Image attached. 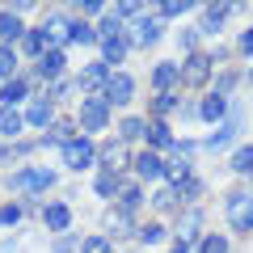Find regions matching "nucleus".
<instances>
[{"instance_id":"obj_51","label":"nucleus","mask_w":253,"mask_h":253,"mask_svg":"<svg viewBox=\"0 0 253 253\" xmlns=\"http://www.w3.org/2000/svg\"><path fill=\"white\" fill-rule=\"evenodd\" d=\"M249 81H253V72H249Z\"/></svg>"},{"instance_id":"obj_4","label":"nucleus","mask_w":253,"mask_h":253,"mask_svg":"<svg viewBox=\"0 0 253 253\" xmlns=\"http://www.w3.org/2000/svg\"><path fill=\"white\" fill-rule=\"evenodd\" d=\"M59 152H63V165H68V169H72V173L89 169V165L97 161V144H93L89 135H76V139H68V144H63Z\"/></svg>"},{"instance_id":"obj_28","label":"nucleus","mask_w":253,"mask_h":253,"mask_svg":"<svg viewBox=\"0 0 253 253\" xmlns=\"http://www.w3.org/2000/svg\"><path fill=\"white\" fill-rule=\"evenodd\" d=\"M118 34H126L123 17H118L114 9H106V13H101V21H97V38H101V42H106V38H118Z\"/></svg>"},{"instance_id":"obj_13","label":"nucleus","mask_w":253,"mask_h":253,"mask_svg":"<svg viewBox=\"0 0 253 253\" xmlns=\"http://www.w3.org/2000/svg\"><path fill=\"white\" fill-rule=\"evenodd\" d=\"M97 161H101V173H114V177H118V173L126 169V144H123V139L106 144V148L97 152Z\"/></svg>"},{"instance_id":"obj_6","label":"nucleus","mask_w":253,"mask_h":253,"mask_svg":"<svg viewBox=\"0 0 253 253\" xmlns=\"http://www.w3.org/2000/svg\"><path fill=\"white\" fill-rule=\"evenodd\" d=\"M241 118H245V110H241V106H228V114H224V123H219V131H215V135H207V144H203V148H207V152H219V148H228L236 135H241Z\"/></svg>"},{"instance_id":"obj_39","label":"nucleus","mask_w":253,"mask_h":253,"mask_svg":"<svg viewBox=\"0 0 253 253\" xmlns=\"http://www.w3.org/2000/svg\"><path fill=\"white\" fill-rule=\"evenodd\" d=\"M199 253H228V236H219V232H207L199 241Z\"/></svg>"},{"instance_id":"obj_19","label":"nucleus","mask_w":253,"mask_h":253,"mask_svg":"<svg viewBox=\"0 0 253 253\" xmlns=\"http://www.w3.org/2000/svg\"><path fill=\"white\" fill-rule=\"evenodd\" d=\"M26 97H30V84H26V81H17V76L0 84V110H13L17 101H26Z\"/></svg>"},{"instance_id":"obj_7","label":"nucleus","mask_w":253,"mask_h":253,"mask_svg":"<svg viewBox=\"0 0 253 253\" xmlns=\"http://www.w3.org/2000/svg\"><path fill=\"white\" fill-rule=\"evenodd\" d=\"M161 34H165V21L156 17V13H148V9H144L135 21H131V34H126V38H131V46H152Z\"/></svg>"},{"instance_id":"obj_15","label":"nucleus","mask_w":253,"mask_h":253,"mask_svg":"<svg viewBox=\"0 0 253 253\" xmlns=\"http://www.w3.org/2000/svg\"><path fill=\"white\" fill-rule=\"evenodd\" d=\"M135 177H139V181L165 177V156H161V152H139V156H135Z\"/></svg>"},{"instance_id":"obj_50","label":"nucleus","mask_w":253,"mask_h":253,"mask_svg":"<svg viewBox=\"0 0 253 253\" xmlns=\"http://www.w3.org/2000/svg\"><path fill=\"white\" fill-rule=\"evenodd\" d=\"M9 156H13V152H9V148H4V144H0V161H9Z\"/></svg>"},{"instance_id":"obj_30","label":"nucleus","mask_w":253,"mask_h":253,"mask_svg":"<svg viewBox=\"0 0 253 253\" xmlns=\"http://www.w3.org/2000/svg\"><path fill=\"white\" fill-rule=\"evenodd\" d=\"M177 203H190V207H194V203H199V194H203V177H194V173H190L186 181H177Z\"/></svg>"},{"instance_id":"obj_41","label":"nucleus","mask_w":253,"mask_h":253,"mask_svg":"<svg viewBox=\"0 0 253 253\" xmlns=\"http://www.w3.org/2000/svg\"><path fill=\"white\" fill-rule=\"evenodd\" d=\"M106 228H110V236H123V232H131V215H126V211H114V215L106 219Z\"/></svg>"},{"instance_id":"obj_52","label":"nucleus","mask_w":253,"mask_h":253,"mask_svg":"<svg viewBox=\"0 0 253 253\" xmlns=\"http://www.w3.org/2000/svg\"><path fill=\"white\" fill-rule=\"evenodd\" d=\"M249 194H253V190H249Z\"/></svg>"},{"instance_id":"obj_27","label":"nucleus","mask_w":253,"mask_h":253,"mask_svg":"<svg viewBox=\"0 0 253 253\" xmlns=\"http://www.w3.org/2000/svg\"><path fill=\"white\" fill-rule=\"evenodd\" d=\"M199 114L207 118V123H224V114H228V97L207 93V97H203V106H199Z\"/></svg>"},{"instance_id":"obj_46","label":"nucleus","mask_w":253,"mask_h":253,"mask_svg":"<svg viewBox=\"0 0 253 253\" xmlns=\"http://www.w3.org/2000/svg\"><path fill=\"white\" fill-rule=\"evenodd\" d=\"M232 84H236V72H224V76L215 81V89H211V93H219V97H228V89H232Z\"/></svg>"},{"instance_id":"obj_42","label":"nucleus","mask_w":253,"mask_h":253,"mask_svg":"<svg viewBox=\"0 0 253 253\" xmlns=\"http://www.w3.org/2000/svg\"><path fill=\"white\" fill-rule=\"evenodd\" d=\"M81 253H114V249H110V236H84Z\"/></svg>"},{"instance_id":"obj_18","label":"nucleus","mask_w":253,"mask_h":253,"mask_svg":"<svg viewBox=\"0 0 253 253\" xmlns=\"http://www.w3.org/2000/svg\"><path fill=\"white\" fill-rule=\"evenodd\" d=\"M173 84H177V63L173 59H161L152 68V89L156 93H173Z\"/></svg>"},{"instance_id":"obj_16","label":"nucleus","mask_w":253,"mask_h":253,"mask_svg":"<svg viewBox=\"0 0 253 253\" xmlns=\"http://www.w3.org/2000/svg\"><path fill=\"white\" fill-rule=\"evenodd\" d=\"M232 4H207V9H203V26H199V34H219V30H224V21L232 17Z\"/></svg>"},{"instance_id":"obj_2","label":"nucleus","mask_w":253,"mask_h":253,"mask_svg":"<svg viewBox=\"0 0 253 253\" xmlns=\"http://www.w3.org/2000/svg\"><path fill=\"white\" fill-rule=\"evenodd\" d=\"M211 55L207 51H190L186 59H181V68H177V81L186 84V89H203V84L211 81Z\"/></svg>"},{"instance_id":"obj_38","label":"nucleus","mask_w":253,"mask_h":253,"mask_svg":"<svg viewBox=\"0 0 253 253\" xmlns=\"http://www.w3.org/2000/svg\"><path fill=\"white\" fill-rule=\"evenodd\" d=\"M152 207L156 211H177V190H173V186L156 190V194H152Z\"/></svg>"},{"instance_id":"obj_34","label":"nucleus","mask_w":253,"mask_h":253,"mask_svg":"<svg viewBox=\"0 0 253 253\" xmlns=\"http://www.w3.org/2000/svg\"><path fill=\"white\" fill-rule=\"evenodd\" d=\"M228 169L232 173H253V144H241L232 152V161H228Z\"/></svg>"},{"instance_id":"obj_29","label":"nucleus","mask_w":253,"mask_h":253,"mask_svg":"<svg viewBox=\"0 0 253 253\" xmlns=\"http://www.w3.org/2000/svg\"><path fill=\"white\" fill-rule=\"evenodd\" d=\"M68 42L89 46V42H97V30H93L89 21H68Z\"/></svg>"},{"instance_id":"obj_40","label":"nucleus","mask_w":253,"mask_h":253,"mask_svg":"<svg viewBox=\"0 0 253 253\" xmlns=\"http://www.w3.org/2000/svg\"><path fill=\"white\" fill-rule=\"evenodd\" d=\"M135 236L144 245H161L165 241V224H144V228H135Z\"/></svg>"},{"instance_id":"obj_43","label":"nucleus","mask_w":253,"mask_h":253,"mask_svg":"<svg viewBox=\"0 0 253 253\" xmlns=\"http://www.w3.org/2000/svg\"><path fill=\"white\" fill-rule=\"evenodd\" d=\"M21 219V207L17 203H4V207H0V228H13Z\"/></svg>"},{"instance_id":"obj_11","label":"nucleus","mask_w":253,"mask_h":253,"mask_svg":"<svg viewBox=\"0 0 253 253\" xmlns=\"http://www.w3.org/2000/svg\"><path fill=\"white\" fill-rule=\"evenodd\" d=\"M203 241V207H186L177 215V245Z\"/></svg>"},{"instance_id":"obj_23","label":"nucleus","mask_w":253,"mask_h":253,"mask_svg":"<svg viewBox=\"0 0 253 253\" xmlns=\"http://www.w3.org/2000/svg\"><path fill=\"white\" fill-rule=\"evenodd\" d=\"M126 51H131V38L126 34H118V38H106V42H101V63H123L126 59Z\"/></svg>"},{"instance_id":"obj_31","label":"nucleus","mask_w":253,"mask_h":253,"mask_svg":"<svg viewBox=\"0 0 253 253\" xmlns=\"http://www.w3.org/2000/svg\"><path fill=\"white\" fill-rule=\"evenodd\" d=\"M21 126H26V118H21L17 110H0V135H4V139H17Z\"/></svg>"},{"instance_id":"obj_9","label":"nucleus","mask_w":253,"mask_h":253,"mask_svg":"<svg viewBox=\"0 0 253 253\" xmlns=\"http://www.w3.org/2000/svg\"><path fill=\"white\" fill-rule=\"evenodd\" d=\"M190 156H194V144H186V139H173V148H169V161H165V177L177 186V181H186L190 177Z\"/></svg>"},{"instance_id":"obj_14","label":"nucleus","mask_w":253,"mask_h":253,"mask_svg":"<svg viewBox=\"0 0 253 253\" xmlns=\"http://www.w3.org/2000/svg\"><path fill=\"white\" fill-rule=\"evenodd\" d=\"M42 224L51 228V232H68V228H72V207H68V203H46L42 207Z\"/></svg>"},{"instance_id":"obj_47","label":"nucleus","mask_w":253,"mask_h":253,"mask_svg":"<svg viewBox=\"0 0 253 253\" xmlns=\"http://www.w3.org/2000/svg\"><path fill=\"white\" fill-rule=\"evenodd\" d=\"M76 9H81V13H89V17H97V13H106V4H101V0H81Z\"/></svg>"},{"instance_id":"obj_44","label":"nucleus","mask_w":253,"mask_h":253,"mask_svg":"<svg viewBox=\"0 0 253 253\" xmlns=\"http://www.w3.org/2000/svg\"><path fill=\"white\" fill-rule=\"evenodd\" d=\"M72 89H76V81H68V76H59V81L51 84V97H68Z\"/></svg>"},{"instance_id":"obj_22","label":"nucleus","mask_w":253,"mask_h":253,"mask_svg":"<svg viewBox=\"0 0 253 253\" xmlns=\"http://www.w3.org/2000/svg\"><path fill=\"white\" fill-rule=\"evenodd\" d=\"M59 72H63V51H42L34 76H38V81H59Z\"/></svg>"},{"instance_id":"obj_25","label":"nucleus","mask_w":253,"mask_h":253,"mask_svg":"<svg viewBox=\"0 0 253 253\" xmlns=\"http://www.w3.org/2000/svg\"><path fill=\"white\" fill-rule=\"evenodd\" d=\"M42 51H51L42 38V26H30L26 34H21V55H30V59H42Z\"/></svg>"},{"instance_id":"obj_5","label":"nucleus","mask_w":253,"mask_h":253,"mask_svg":"<svg viewBox=\"0 0 253 253\" xmlns=\"http://www.w3.org/2000/svg\"><path fill=\"white\" fill-rule=\"evenodd\" d=\"M131 97H135V81L126 72H110L106 89H101V101H106L110 110H118V106H131Z\"/></svg>"},{"instance_id":"obj_12","label":"nucleus","mask_w":253,"mask_h":253,"mask_svg":"<svg viewBox=\"0 0 253 253\" xmlns=\"http://www.w3.org/2000/svg\"><path fill=\"white\" fill-rule=\"evenodd\" d=\"M26 126H51L55 123V106H51V97H42V93H34L30 97V106H26Z\"/></svg>"},{"instance_id":"obj_37","label":"nucleus","mask_w":253,"mask_h":253,"mask_svg":"<svg viewBox=\"0 0 253 253\" xmlns=\"http://www.w3.org/2000/svg\"><path fill=\"white\" fill-rule=\"evenodd\" d=\"M186 9H194L190 0H161V4H156V17H161V21H169V17H181Z\"/></svg>"},{"instance_id":"obj_17","label":"nucleus","mask_w":253,"mask_h":253,"mask_svg":"<svg viewBox=\"0 0 253 253\" xmlns=\"http://www.w3.org/2000/svg\"><path fill=\"white\" fill-rule=\"evenodd\" d=\"M144 139H148V152H161V148H173V131H169V123H161V118H152V123H148Z\"/></svg>"},{"instance_id":"obj_32","label":"nucleus","mask_w":253,"mask_h":253,"mask_svg":"<svg viewBox=\"0 0 253 253\" xmlns=\"http://www.w3.org/2000/svg\"><path fill=\"white\" fill-rule=\"evenodd\" d=\"M177 106H181V93H156V97H152V118L165 123V114H173Z\"/></svg>"},{"instance_id":"obj_10","label":"nucleus","mask_w":253,"mask_h":253,"mask_svg":"<svg viewBox=\"0 0 253 253\" xmlns=\"http://www.w3.org/2000/svg\"><path fill=\"white\" fill-rule=\"evenodd\" d=\"M106 81H110V68H106L101 59H93L89 68H81V72H76V89H81V93H89V97H101Z\"/></svg>"},{"instance_id":"obj_3","label":"nucleus","mask_w":253,"mask_h":253,"mask_svg":"<svg viewBox=\"0 0 253 253\" xmlns=\"http://www.w3.org/2000/svg\"><path fill=\"white\" fill-rule=\"evenodd\" d=\"M224 215H228V228H236V232H253V194H249V190L228 194Z\"/></svg>"},{"instance_id":"obj_48","label":"nucleus","mask_w":253,"mask_h":253,"mask_svg":"<svg viewBox=\"0 0 253 253\" xmlns=\"http://www.w3.org/2000/svg\"><path fill=\"white\" fill-rule=\"evenodd\" d=\"M236 46H241V55H253V26L245 30L241 38H236Z\"/></svg>"},{"instance_id":"obj_1","label":"nucleus","mask_w":253,"mask_h":253,"mask_svg":"<svg viewBox=\"0 0 253 253\" xmlns=\"http://www.w3.org/2000/svg\"><path fill=\"white\" fill-rule=\"evenodd\" d=\"M51 186H55V173L51 169H21V173L9 177V190H13V194H30V203H38V194L51 190Z\"/></svg>"},{"instance_id":"obj_49","label":"nucleus","mask_w":253,"mask_h":253,"mask_svg":"<svg viewBox=\"0 0 253 253\" xmlns=\"http://www.w3.org/2000/svg\"><path fill=\"white\" fill-rule=\"evenodd\" d=\"M169 253H190V245H173V249Z\"/></svg>"},{"instance_id":"obj_21","label":"nucleus","mask_w":253,"mask_h":253,"mask_svg":"<svg viewBox=\"0 0 253 253\" xmlns=\"http://www.w3.org/2000/svg\"><path fill=\"white\" fill-rule=\"evenodd\" d=\"M42 38H46V46H51V51H59V42H68V17L51 13V17H46V26H42Z\"/></svg>"},{"instance_id":"obj_8","label":"nucleus","mask_w":253,"mask_h":253,"mask_svg":"<svg viewBox=\"0 0 253 253\" xmlns=\"http://www.w3.org/2000/svg\"><path fill=\"white\" fill-rule=\"evenodd\" d=\"M81 126H84V135H97V131H106L110 126V106L101 97H84L81 101Z\"/></svg>"},{"instance_id":"obj_24","label":"nucleus","mask_w":253,"mask_h":253,"mask_svg":"<svg viewBox=\"0 0 253 253\" xmlns=\"http://www.w3.org/2000/svg\"><path fill=\"white\" fill-rule=\"evenodd\" d=\"M68 139H76V123H68V118H55L51 126L42 131V144H68Z\"/></svg>"},{"instance_id":"obj_35","label":"nucleus","mask_w":253,"mask_h":253,"mask_svg":"<svg viewBox=\"0 0 253 253\" xmlns=\"http://www.w3.org/2000/svg\"><path fill=\"white\" fill-rule=\"evenodd\" d=\"M118 186H123V177H114V173H97V181H93V194H101V199H114Z\"/></svg>"},{"instance_id":"obj_36","label":"nucleus","mask_w":253,"mask_h":253,"mask_svg":"<svg viewBox=\"0 0 253 253\" xmlns=\"http://www.w3.org/2000/svg\"><path fill=\"white\" fill-rule=\"evenodd\" d=\"M17 46H0V81H13V72H17Z\"/></svg>"},{"instance_id":"obj_20","label":"nucleus","mask_w":253,"mask_h":253,"mask_svg":"<svg viewBox=\"0 0 253 253\" xmlns=\"http://www.w3.org/2000/svg\"><path fill=\"white\" fill-rule=\"evenodd\" d=\"M26 30H30V26H21V17H17V13L0 9V38H4V46L21 42V34H26Z\"/></svg>"},{"instance_id":"obj_26","label":"nucleus","mask_w":253,"mask_h":253,"mask_svg":"<svg viewBox=\"0 0 253 253\" xmlns=\"http://www.w3.org/2000/svg\"><path fill=\"white\" fill-rule=\"evenodd\" d=\"M114 199H118V211H126V215H131V211H135L139 203H144V190H139L135 181H123V186H118V194H114Z\"/></svg>"},{"instance_id":"obj_33","label":"nucleus","mask_w":253,"mask_h":253,"mask_svg":"<svg viewBox=\"0 0 253 253\" xmlns=\"http://www.w3.org/2000/svg\"><path fill=\"white\" fill-rule=\"evenodd\" d=\"M144 131H148L144 118H123V123H118V139H123V144H131V139H144Z\"/></svg>"},{"instance_id":"obj_45","label":"nucleus","mask_w":253,"mask_h":253,"mask_svg":"<svg viewBox=\"0 0 253 253\" xmlns=\"http://www.w3.org/2000/svg\"><path fill=\"white\" fill-rule=\"evenodd\" d=\"M51 253H76V236H68V232H63L59 241L51 245Z\"/></svg>"}]
</instances>
